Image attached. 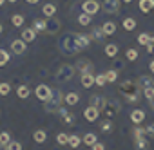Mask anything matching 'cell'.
<instances>
[{"label":"cell","mask_w":154,"mask_h":150,"mask_svg":"<svg viewBox=\"0 0 154 150\" xmlns=\"http://www.w3.org/2000/svg\"><path fill=\"white\" fill-rule=\"evenodd\" d=\"M74 67L72 65H69V63H63V65H60V69H58V72H56V80L58 82H69L72 76H74Z\"/></svg>","instance_id":"cell-4"},{"label":"cell","mask_w":154,"mask_h":150,"mask_svg":"<svg viewBox=\"0 0 154 150\" xmlns=\"http://www.w3.org/2000/svg\"><path fill=\"white\" fill-rule=\"evenodd\" d=\"M9 141H11L9 132H0V145H9Z\"/></svg>","instance_id":"cell-36"},{"label":"cell","mask_w":154,"mask_h":150,"mask_svg":"<svg viewBox=\"0 0 154 150\" xmlns=\"http://www.w3.org/2000/svg\"><path fill=\"white\" fill-rule=\"evenodd\" d=\"M33 137H35V141L36 143H45V139H47V132L45 130H35V134H33Z\"/></svg>","instance_id":"cell-24"},{"label":"cell","mask_w":154,"mask_h":150,"mask_svg":"<svg viewBox=\"0 0 154 150\" xmlns=\"http://www.w3.org/2000/svg\"><path fill=\"white\" fill-rule=\"evenodd\" d=\"M2 4H4V0H0V6H2Z\"/></svg>","instance_id":"cell-55"},{"label":"cell","mask_w":154,"mask_h":150,"mask_svg":"<svg viewBox=\"0 0 154 150\" xmlns=\"http://www.w3.org/2000/svg\"><path fill=\"white\" fill-rule=\"evenodd\" d=\"M91 148H93V150H105V145H103V143H94Z\"/></svg>","instance_id":"cell-48"},{"label":"cell","mask_w":154,"mask_h":150,"mask_svg":"<svg viewBox=\"0 0 154 150\" xmlns=\"http://www.w3.org/2000/svg\"><path fill=\"white\" fill-rule=\"evenodd\" d=\"M8 150H22V145H20L18 141H9Z\"/></svg>","instance_id":"cell-42"},{"label":"cell","mask_w":154,"mask_h":150,"mask_svg":"<svg viewBox=\"0 0 154 150\" xmlns=\"http://www.w3.org/2000/svg\"><path fill=\"white\" fill-rule=\"evenodd\" d=\"M82 143V139H80V136H76V134H72V136H69V146L71 148H78V145Z\"/></svg>","instance_id":"cell-29"},{"label":"cell","mask_w":154,"mask_h":150,"mask_svg":"<svg viewBox=\"0 0 154 150\" xmlns=\"http://www.w3.org/2000/svg\"><path fill=\"white\" fill-rule=\"evenodd\" d=\"M60 51H63L65 54H74L78 52V47H76V42H74V33H67L63 34V38L60 40Z\"/></svg>","instance_id":"cell-3"},{"label":"cell","mask_w":154,"mask_h":150,"mask_svg":"<svg viewBox=\"0 0 154 150\" xmlns=\"http://www.w3.org/2000/svg\"><path fill=\"white\" fill-rule=\"evenodd\" d=\"M26 42L24 40H15L13 44H11V49H13V52L15 54H22V52H26Z\"/></svg>","instance_id":"cell-13"},{"label":"cell","mask_w":154,"mask_h":150,"mask_svg":"<svg viewBox=\"0 0 154 150\" xmlns=\"http://www.w3.org/2000/svg\"><path fill=\"white\" fill-rule=\"evenodd\" d=\"M56 141H58V145H67V143H69V136L62 132V134L56 136Z\"/></svg>","instance_id":"cell-38"},{"label":"cell","mask_w":154,"mask_h":150,"mask_svg":"<svg viewBox=\"0 0 154 150\" xmlns=\"http://www.w3.org/2000/svg\"><path fill=\"white\" fill-rule=\"evenodd\" d=\"M78 24H80V26H89V24H91V15H87V13L80 15V16H78Z\"/></svg>","instance_id":"cell-32"},{"label":"cell","mask_w":154,"mask_h":150,"mask_svg":"<svg viewBox=\"0 0 154 150\" xmlns=\"http://www.w3.org/2000/svg\"><path fill=\"white\" fill-rule=\"evenodd\" d=\"M123 2H125V4H129V2H132V0H123Z\"/></svg>","instance_id":"cell-53"},{"label":"cell","mask_w":154,"mask_h":150,"mask_svg":"<svg viewBox=\"0 0 154 150\" xmlns=\"http://www.w3.org/2000/svg\"><path fill=\"white\" fill-rule=\"evenodd\" d=\"M22 24H24V16H22V15H13V26L20 27Z\"/></svg>","instance_id":"cell-40"},{"label":"cell","mask_w":154,"mask_h":150,"mask_svg":"<svg viewBox=\"0 0 154 150\" xmlns=\"http://www.w3.org/2000/svg\"><path fill=\"white\" fill-rule=\"evenodd\" d=\"M149 69H150V72H152V74H154V60H152V62H150V65H149Z\"/></svg>","instance_id":"cell-49"},{"label":"cell","mask_w":154,"mask_h":150,"mask_svg":"<svg viewBox=\"0 0 154 150\" xmlns=\"http://www.w3.org/2000/svg\"><path fill=\"white\" fill-rule=\"evenodd\" d=\"M105 54H107L109 58H114V56L118 54V45H116V44H107V45H105Z\"/></svg>","instance_id":"cell-23"},{"label":"cell","mask_w":154,"mask_h":150,"mask_svg":"<svg viewBox=\"0 0 154 150\" xmlns=\"http://www.w3.org/2000/svg\"><path fill=\"white\" fill-rule=\"evenodd\" d=\"M140 91L141 89H140L138 82H134V80H127L120 87V92L123 94V98H125L127 103H138L140 101Z\"/></svg>","instance_id":"cell-1"},{"label":"cell","mask_w":154,"mask_h":150,"mask_svg":"<svg viewBox=\"0 0 154 150\" xmlns=\"http://www.w3.org/2000/svg\"><path fill=\"white\" fill-rule=\"evenodd\" d=\"M120 109H122V105L118 103V101H114V100H107L105 101V107H103V114L107 116V118H112V116H116L118 112H120Z\"/></svg>","instance_id":"cell-5"},{"label":"cell","mask_w":154,"mask_h":150,"mask_svg":"<svg viewBox=\"0 0 154 150\" xmlns=\"http://www.w3.org/2000/svg\"><path fill=\"white\" fill-rule=\"evenodd\" d=\"M0 150H8V145H0Z\"/></svg>","instance_id":"cell-51"},{"label":"cell","mask_w":154,"mask_h":150,"mask_svg":"<svg viewBox=\"0 0 154 150\" xmlns=\"http://www.w3.org/2000/svg\"><path fill=\"white\" fill-rule=\"evenodd\" d=\"M8 2H17V0H8Z\"/></svg>","instance_id":"cell-56"},{"label":"cell","mask_w":154,"mask_h":150,"mask_svg":"<svg viewBox=\"0 0 154 150\" xmlns=\"http://www.w3.org/2000/svg\"><path fill=\"white\" fill-rule=\"evenodd\" d=\"M136 58H138V51H136V49H129V51H127V60L134 62Z\"/></svg>","instance_id":"cell-41"},{"label":"cell","mask_w":154,"mask_h":150,"mask_svg":"<svg viewBox=\"0 0 154 150\" xmlns=\"http://www.w3.org/2000/svg\"><path fill=\"white\" fill-rule=\"evenodd\" d=\"M105 36L103 29L102 27H93V33H91V40H96V42H102Z\"/></svg>","instance_id":"cell-20"},{"label":"cell","mask_w":154,"mask_h":150,"mask_svg":"<svg viewBox=\"0 0 154 150\" xmlns=\"http://www.w3.org/2000/svg\"><path fill=\"white\" fill-rule=\"evenodd\" d=\"M145 134H147V136H150V137H154V123H152V125H149V127L145 128Z\"/></svg>","instance_id":"cell-46"},{"label":"cell","mask_w":154,"mask_h":150,"mask_svg":"<svg viewBox=\"0 0 154 150\" xmlns=\"http://www.w3.org/2000/svg\"><path fill=\"white\" fill-rule=\"evenodd\" d=\"M84 116H85V119H87V121H96V119H98V116H100V110H98L96 107H93V105H91V107H87V109H85Z\"/></svg>","instance_id":"cell-12"},{"label":"cell","mask_w":154,"mask_h":150,"mask_svg":"<svg viewBox=\"0 0 154 150\" xmlns=\"http://www.w3.org/2000/svg\"><path fill=\"white\" fill-rule=\"evenodd\" d=\"M105 101H107V100H105V98H102V96H93V98H91V105H93V107H96L100 112L103 110Z\"/></svg>","instance_id":"cell-16"},{"label":"cell","mask_w":154,"mask_h":150,"mask_svg":"<svg viewBox=\"0 0 154 150\" xmlns=\"http://www.w3.org/2000/svg\"><path fill=\"white\" fill-rule=\"evenodd\" d=\"M9 91H11V87H9L8 83H0V94H2V96L9 94Z\"/></svg>","instance_id":"cell-43"},{"label":"cell","mask_w":154,"mask_h":150,"mask_svg":"<svg viewBox=\"0 0 154 150\" xmlns=\"http://www.w3.org/2000/svg\"><path fill=\"white\" fill-rule=\"evenodd\" d=\"M94 83L98 87H103L107 83V78H105V74H98V76H94Z\"/></svg>","instance_id":"cell-35"},{"label":"cell","mask_w":154,"mask_h":150,"mask_svg":"<svg viewBox=\"0 0 154 150\" xmlns=\"http://www.w3.org/2000/svg\"><path fill=\"white\" fill-rule=\"evenodd\" d=\"M33 29L38 33H45V29H47V18H38V20H35L33 22Z\"/></svg>","instance_id":"cell-14"},{"label":"cell","mask_w":154,"mask_h":150,"mask_svg":"<svg viewBox=\"0 0 154 150\" xmlns=\"http://www.w3.org/2000/svg\"><path fill=\"white\" fill-rule=\"evenodd\" d=\"M74 42H76L78 51H82V49H85L91 44V36H87V34H74Z\"/></svg>","instance_id":"cell-10"},{"label":"cell","mask_w":154,"mask_h":150,"mask_svg":"<svg viewBox=\"0 0 154 150\" xmlns=\"http://www.w3.org/2000/svg\"><path fill=\"white\" fill-rule=\"evenodd\" d=\"M140 9L141 13H150L154 9V0H140Z\"/></svg>","instance_id":"cell-17"},{"label":"cell","mask_w":154,"mask_h":150,"mask_svg":"<svg viewBox=\"0 0 154 150\" xmlns=\"http://www.w3.org/2000/svg\"><path fill=\"white\" fill-rule=\"evenodd\" d=\"M102 29H103L105 34H114V33H116V24H114V22H105V24L102 26Z\"/></svg>","instance_id":"cell-25"},{"label":"cell","mask_w":154,"mask_h":150,"mask_svg":"<svg viewBox=\"0 0 154 150\" xmlns=\"http://www.w3.org/2000/svg\"><path fill=\"white\" fill-rule=\"evenodd\" d=\"M138 85H140V89L143 91V89H147V87H154V80H152L150 76H140V78H138Z\"/></svg>","instance_id":"cell-15"},{"label":"cell","mask_w":154,"mask_h":150,"mask_svg":"<svg viewBox=\"0 0 154 150\" xmlns=\"http://www.w3.org/2000/svg\"><path fill=\"white\" fill-rule=\"evenodd\" d=\"M0 34H2V24H0Z\"/></svg>","instance_id":"cell-54"},{"label":"cell","mask_w":154,"mask_h":150,"mask_svg":"<svg viewBox=\"0 0 154 150\" xmlns=\"http://www.w3.org/2000/svg\"><path fill=\"white\" fill-rule=\"evenodd\" d=\"M35 38H36V31H35L33 27H31V29H24V31H22V40H24L26 44H27V42H33Z\"/></svg>","instance_id":"cell-19"},{"label":"cell","mask_w":154,"mask_h":150,"mask_svg":"<svg viewBox=\"0 0 154 150\" xmlns=\"http://www.w3.org/2000/svg\"><path fill=\"white\" fill-rule=\"evenodd\" d=\"M74 69L78 70V72H82V74H87V72H93V62H89V60H85V58H82V60H78L76 62V65H74Z\"/></svg>","instance_id":"cell-7"},{"label":"cell","mask_w":154,"mask_h":150,"mask_svg":"<svg viewBox=\"0 0 154 150\" xmlns=\"http://www.w3.org/2000/svg\"><path fill=\"white\" fill-rule=\"evenodd\" d=\"M141 136H145V128L136 127V128H134V137H141Z\"/></svg>","instance_id":"cell-45"},{"label":"cell","mask_w":154,"mask_h":150,"mask_svg":"<svg viewBox=\"0 0 154 150\" xmlns=\"http://www.w3.org/2000/svg\"><path fill=\"white\" fill-rule=\"evenodd\" d=\"M103 9L111 15H116L120 11V0H103Z\"/></svg>","instance_id":"cell-9"},{"label":"cell","mask_w":154,"mask_h":150,"mask_svg":"<svg viewBox=\"0 0 154 150\" xmlns=\"http://www.w3.org/2000/svg\"><path fill=\"white\" fill-rule=\"evenodd\" d=\"M58 29H60V20H58V18H54V16L47 18V29H45V33L54 34V33H58Z\"/></svg>","instance_id":"cell-11"},{"label":"cell","mask_w":154,"mask_h":150,"mask_svg":"<svg viewBox=\"0 0 154 150\" xmlns=\"http://www.w3.org/2000/svg\"><path fill=\"white\" fill-rule=\"evenodd\" d=\"M27 2H29V4H36V2H38V0H27Z\"/></svg>","instance_id":"cell-52"},{"label":"cell","mask_w":154,"mask_h":150,"mask_svg":"<svg viewBox=\"0 0 154 150\" xmlns=\"http://www.w3.org/2000/svg\"><path fill=\"white\" fill-rule=\"evenodd\" d=\"M42 11H44V15H45V18H51V16H54V13H56V8H54L53 4H45Z\"/></svg>","instance_id":"cell-27"},{"label":"cell","mask_w":154,"mask_h":150,"mask_svg":"<svg viewBox=\"0 0 154 150\" xmlns=\"http://www.w3.org/2000/svg\"><path fill=\"white\" fill-rule=\"evenodd\" d=\"M150 38H152L150 34H147V33H141V34L138 36V42H140L141 45H149V44H150Z\"/></svg>","instance_id":"cell-33"},{"label":"cell","mask_w":154,"mask_h":150,"mask_svg":"<svg viewBox=\"0 0 154 150\" xmlns=\"http://www.w3.org/2000/svg\"><path fill=\"white\" fill-rule=\"evenodd\" d=\"M35 94H36V98H38L40 101H47V100L53 96V89L47 87V85H38L36 91H35Z\"/></svg>","instance_id":"cell-6"},{"label":"cell","mask_w":154,"mask_h":150,"mask_svg":"<svg viewBox=\"0 0 154 150\" xmlns=\"http://www.w3.org/2000/svg\"><path fill=\"white\" fill-rule=\"evenodd\" d=\"M134 145H136V150H147V148H149V143H147L145 136H141V137H134Z\"/></svg>","instance_id":"cell-22"},{"label":"cell","mask_w":154,"mask_h":150,"mask_svg":"<svg viewBox=\"0 0 154 150\" xmlns=\"http://www.w3.org/2000/svg\"><path fill=\"white\" fill-rule=\"evenodd\" d=\"M149 103H150V107H152V109H154V96H152V98H150V100H149Z\"/></svg>","instance_id":"cell-50"},{"label":"cell","mask_w":154,"mask_h":150,"mask_svg":"<svg viewBox=\"0 0 154 150\" xmlns=\"http://www.w3.org/2000/svg\"><path fill=\"white\" fill-rule=\"evenodd\" d=\"M123 29H127V31H132V29H136V20L134 18H125L123 20Z\"/></svg>","instance_id":"cell-30"},{"label":"cell","mask_w":154,"mask_h":150,"mask_svg":"<svg viewBox=\"0 0 154 150\" xmlns=\"http://www.w3.org/2000/svg\"><path fill=\"white\" fill-rule=\"evenodd\" d=\"M82 9H84V13H87V15H96L98 9H100V4L96 2V0H85V2L82 4Z\"/></svg>","instance_id":"cell-8"},{"label":"cell","mask_w":154,"mask_h":150,"mask_svg":"<svg viewBox=\"0 0 154 150\" xmlns=\"http://www.w3.org/2000/svg\"><path fill=\"white\" fill-rule=\"evenodd\" d=\"M62 103H63V96H62V92L56 89V91H53V96H51L47 101H44V109H45L47 112H60Z\"/></svg>","instance_id":"cell-2"},{"label":"cell","mask_w":154,"mask_h":150,"mask_svg":"<svg viewBox=\"0 0 154 150\" xmlns=\"http://www.w3.org/2000/svg\"><path fill=\"white\" fill-rule=\"evenodd\" d=\"M131 119H132V123H141L143 119H145V112L143 110H132L131 112Z\"/></svg>","instance_id":"cell-21"},{"label":"cell","mask_w":154,"mask_h":150,"mask_svg":"<svg viewBox=\"0 0 154 150\" xmlns=\"http://www.w3.org/2000/svg\"><path fill=\"white\" fill-rule=\"evenodd\" d=\"M100 128H102V132H105V134H109V132H112V123L107 119V121H102V125H100Z\"/></svg>","instance_id":"cell-34"},{"label":"cell","mask_w":154,"mask_h":150,"mask_svg":"<svg viewBox=\"0 0 154 150\" xmlns=\"http://www.w3.org/2000/svg\"><path fill=\"white\" fill-rule=\"evenodd\" d=\"M17 94H18V98H22V100H26V98H29V94H31V91H29V87H26V85H20V87L17 89Z\"/></svg>","instance_id":"cell-28"},{"label":"cell","mask_w":154,"mask_h":150,"mask_svg":"<svg viewBox=\"0 0 154 150\" xmlns=\"http://www.w3.org/2000/svg\"><path fill=\"white\" fill-rule=\"evenodd\" d=\"M78 101H80V96L76 94V92H69V94L65 96V103H67V105H76Z\"/></svg>","instance_id":"cell-26"},{"label":"cell","mask_w":154,"mask_h":150,"mask_svg":"<svg viewBox=\"0 0 154 150\" xmlns=\"http://www.w3.org/2000/svg\"><path fill=\"white\" fill-rule=\"evenodd\" d=\"M84 143H85V145H89V146H93V145L96 143V134H93V132H87V134L84 136Z\"/></svg>","instance_id":"cell-31"},{"label":"cell","mask_w":154,"mask_h":150,"mask_svg":"<svg viewBox=\"0 0 154 150\" xmlns=\"http://www.w3.org/2000/svg\"><path fill=\"white\" fill-rule=\"evenodd\" d=\"M145 47H147V52L149 54H154V38H150V44L145 45Z\"/></svg>","instance_id":"cell-47"},{"label":"cell","mask_w":154,"mask_h":150,"mask_svg":"<svg viewBox=\"0 0 154 150\" xmlns=\"http://www.w3.org/2000/svg\"><path fill=\"white\" fill-rule=\"evenodd\" d=\"M9 62V54L4 51V49H0V67H2V65H6Z\"/></svg>","instance_id":"cell-37"},{"label":"cell","mask_w":154,"mask_h":150,"mask_svg":"<svg viewBox=\"0 0 154 150\" xmlns=\"http://www.w3.org/2000/svg\"><path fill=\"white\" fill-rule=\"evenodd\" d=\"M105 78H107V82H116V78H118V74H116V70H107L105 72Z\"/></svg>","instance_id":"cell-39"},{"label":"cell","mask_w":154,"mask_h":150,"mask_svg":"<svg viewBox=\"0 0 154 150\" xmlns=\"http://www.w3.org/2000/svg\"><path fill=\"white\" fill-rule=\"evenodd\" d=\"M143 94H145L147 100H150V98L154 96V87H147V89H143Z\"/></svg>","instance_id":"cell-44"},{"label":"cell","mask_w":154,"mask_h":150,"mask_svg":"<svg viewBox=\"0 0 154 150\" xmlns=\"http://www.w3.org/2000/svg\"><path fill=\"white\" fill-rule=\"evenodd\" d=\"M82 85L85 89L93 87L94 85V76H93V72H87V74H82Z\"/></svg>","instance_id":"cell-18"}]
</instances>
